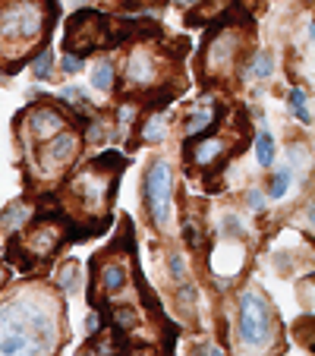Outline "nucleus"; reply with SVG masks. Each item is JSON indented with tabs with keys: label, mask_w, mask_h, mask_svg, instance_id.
<instances>
[{
	"label": "nucleus",
	"mask_w": 315,
	"mask_h": 356,
	"mask_svg": "<svg viewBox=\"0 0 315 356\" xmlns=\"http://www.w3.org/2000/svg\"><path fill=\"white\" fill-rule=\"evenodd\" d=\"M54 316L35 293H19L0 306V356H51Z\"/></svg>",
	"instance_id": "1"
},
{
	"label": "nucleus",
	"mask_w": 315,
	"mask_h": 356,
	"mask_svg": "<svg viewBox=\"0 0 315 356\" xmlns=\"http://www.w3.org/2000/svg\"><path fill=\"white\" fill-rule=\"evenodd\" d=\"M47 7L45 0H0V57L19 60L26 47L45 35Z\"/></svg>",
	"instance_id": "2"
},
{
	"label": "nucleus",
	"mask_w": 315,
	"mask_h": 356,
	"mask_svg": "<svg viewBox=\"0 0 315 356\" xmlns=\"http://www.w3.org/2000/svg\"><path fill=\"white\" fill-rule=\"evenodd\" d=\"M142 195H145L148 218L158 230L170 227V211H174V174H170L168 161H152L142 183Z\"/></svg>",
	"instance_id": "3"
},
{
	"label": "nucleus",
	"mask_w": 315,
	"mask_h": 356,
	"mask_svg": "<svg viewBox=\"0 0 315 356\" xmlns=\"http://www.w3.org/2000/svg\"><path fill=\"white\" fill-rule=\"evenodd\" d=\"M271 328H275V322H271V309L265 296L255 293V290H246L240 296V341L246 347L259 350L271 341Z\"/></svg>",
	"instance_id": "4"
},
{
	"label": "nucleus",
	"mask_w": 315,
	"mask_h": 356,
	"mask_svg": "<svg viewBox=\"0 0 315 356\" xmlns=\"http://www.w3.org/2000/svg\"><path fill=\"white\" fill-rule=\"evenodd\" d=\"M111 183H114V177H111L108 170H98V164H95V168H86L82 174H76L73 183H70V199H73L86 215L101 211L104 202H108Z\"/></svg>",
	"instance_id": "5"
},
{
	"label": "nucleus",
	"mask_w": 315,
	"mask_h": 356,
	"mask_svg": "<svg viewBox=\"0 0 315 356\" xmlns=\"http://www.w3.org/2000/svg\"><path fill=\"white\" fill-rule=\"evenodd\" d=\"M76 152H79V136L76 133H67V129H63V133H57L54 139H47L45 152L38 155L41 177H60L63 168L76 158Z\"/></svg>",
	"instance_id": "6"
},
{
	"label": "nucleus",
	"mask_w": 315,
	"mask_h": 356,
	"mask_svg": "<svg viewBox=\"0 0 315 356\" xmlns=\"http://www.w3.org/2000/svg\"><path fill=\"white\" fill-rule=\"evenodd\" d=\"M236 57H240V35L224 29L215 38L208 41L205 51V67L208 73H230L236 67Z\"/></svg>",
	"instance_id": "7"
},
{
	"label": "nucleus",
	"mask_w": 315,
	"mask_h": 356,
	"mask_svg": "<svg viewBox=\"0 0 315 356\" xmlns=\"http://www.w3.org/2000/svg\"><path fill=\"white\" fill-rule=\"evenodd\" d=\"M26 129L35 142H45V139H54L57 133H63V129H67V120H63L54 108H35V111H29Z\"/></svg>",
	"instance_id": "8"
},
{
	"label": "nucleus",
	"mask_w": 315,
	"mask_h": 356,
	"mask_svg": "<svg viewBox=\"0 0 315 356\" xmlns=\"http://www.w3.org/2000/svg\"><path fill=\"white\" fill-rule=\"evenodd\" d=\"M22 243H26V249L32 256L47 259L51 252H57V246H60V227H57V224H35Z\"/></svg>",
	"instance_id": "9"
},
{
	"label": "nucleus",
	"mask_w": 315,
	"mask_h": 356,
	"mask_svg": "<svg viewBox=\"0 0 315 356\" xmlns=\"http://www.w3.org/2000/svg\"><path fill=\"white\" fill-rule=\"evenodd\" d=\"M227 155H230V142L224 139V136H208V139L195 142L189 158H193L195 168H215V164H221Z\"/></svg>",
	"instance_id": "10"
},
{
	"label": "nucleus",
	"mask_w": 315,
	"mask_h": 356,
	"mask_svg": "<svg viewBox=\"0 0 315 356\" xmlns=\"http://www.w3.org/2000/svg\"><path fill=\"white\" fill-rule=\"evenodd\" d=\"M127 76L133 86H152L158 79V63H154V54L145 51V47H136L129 54V63H127Z\"/></svg>",
	"instance_id": "11"
},
{
	"label": "nucleus",
	"mask_w": 315,
	"mask_h": 356,
	"mask_svg": "<svg viewBox=\"0 0 315 356\" xmlns=\"http://www.w3.org/2000/svg\"><path fill=\"white\" fill-rule=\"evenodd\" d=\"M127 265L123 262H117V259H111L104 268L98 271V287H101V293H117V290H123L127 287Z\"/></svg>",
	"instance_id": "12"
},
{
	"label": "nucleus",
	"mask_w": 315,
	"mask_h": 356,
	"mask_svg": "<svg viewBox=\"0 0 315 356\" xmlns=\"http://www.w3.org/2000/svg\"><path fill=\"white\" fill-rule=\"evenodd\" d=\"M32 218V209L29 205H22V202H13L7 211H3V218H0V224H3V230H19V227H26V221Z\"/></svg>",
	"instance_id": "13"
},
{
	"label": "nucleus",
	"mask_w": 315,
	"mask_h": 356,
	"mask_svg": "<svg viewBox=\"0 0 315 356\" xmlns=\"http://www.w3.org/2000/svg\"><path fill=\"white\" fill-rule=\"evenodd\" d=\"M271 70H275V57H271L268 51H259V54L249 60L246 76H249V79H268Z\"/></svg>",
	"instance_id": "14"
},
{
	"label": "nucleus",
	"mask_w": 315,
	"mask_h": 356,
	"mask_svg": "<svg viewBox=\"0 0 315 356\" xmlns=\"http://www.w3.org/2000/svg\"><path fill=\"white\" fill-rule=\"evenodd\" d=\"M215 123V108H205V111H193V114L186 117V136H199V133H205L208 127Z\"/></svg>",
	"instance_id": "15"
},
{
	"label": "nucleus",
	"mask_w": 315,
	"mask_h": 356,
	"mask_svg": "<svg viewBox=\"0 0 315 356\" xmlns=\"http://www.w3.org/2000/svg\"><path fill=\"white\" fill-rule=\"evenodd\" d=\"M255 161H259L261 168H271V164H275V139H271V133L255 136Z\"/></svg>",
	"instance_id": "16"
},
{
	"label": "nucleus",
	"mask_w": 315,
	"mask_h": 356,
	"mask_svg": "<svg viewBox=\"0 0 315 356\" xmlns=\"http://www.w3.org/2000/svg\"><path fill=\"white\" fill-rule=\"evenodd\" d=\"M92 86L98 88V92H111V88H114V63L101 60L98 67L92 70Z\"/></svg>",
	"instance_id": "17"
},
{
	"label": "nucleus",
	"mask_w": 315,
	"mask_h": 356,
	"mask_svg": "<svg viewBox=\"0 0 315 356\" xmlns=\"http://www.w3.org/2000/svg\"><path fill=\"white\" fill-rule=\"evenodd\" d=\"M290 183H293V170L290 168H281L275 177H271V186H268V195L271 199H284L290 189Z\"/></svg>",
	"instance_id": "18"
},
{
	"label": "nucleus",
	"mask_w": 315,
	"mask_h": 356,
	"mask_svg": "<svg viewBox=\"0 0 315 356\" xmlns=\"http://www.w3.org/2000/svg\"><path fill=\"white\" fill-rule=\"evenodd\" d=\"M287 104H290V111H293L296 120H302V123L312 120V114H309V108H306V95H302V88H290Z\"/></svg>",
	"instance_id": "19"
},
{
	"label": "nucleus",
	"mask_w": 315,
	"mask_h": 356,
	"mask_svg": "<svg viewBox=\"0 0 315 356\" xmlns=\"http://www.w3.org/2000/svg\"><path fill=\"white\" fill-rule=\"evenodd\" d=\"M51 67H54V54H51V51H41L32 60V76L35 79H51Z\"/></svg>",
	"instance_id": "20"
},
{
	"label": "nucleus",
	"mask_w": 315,
	"mask_h": 356,
	"mask_svg": "<svg viewBox=\"0 0 315 356\" xmlns=\"http://www.w3.org/2000/svg\"><path fill=\"white\" fill-rule=\"evenodd\" d=\"M296 337L315 353V318H302V322L296 325Z\"/></svg>",
	"instance_id": "21"
},
{
	"label": "nucleus",
	"mask_w": 315,
	"mask_h": 356,
	"mask_svg": "<svg viewBox=\"0 0 315 356\" xmlns=\"http://www.w3.org/2000/svg\"><path fill=\"white\" fill-rule=\"evenodd\" d=\"M142 139H148V142L164 139V120L161 117H152V120H148V127L142 129Z\"/></svg>",
	"instance_id": "22"
},
{
	"label": "nucleus",
	"mask_w": 315,
	"mask_h": 356,
	"mask_svg": "<svg viewBox=\"0 0 315 356\" xmlns=\"http://www.w3.org/2000/svg\"><path fill=\"white\" fill-rule=\"evenodd\" d=\"M82 67H86V63H82V60H79V57H76V54H67V57H63V60H60V70H63V73H67V76L79 73Z\"/></svg>",
	"instance_id": "23"
},
{
	"label": "nucleus",
	"mask_w": 315,
	"mask_h": 356,
	"mask_svg": "<svg viewBox=\"0 0 315 356\" xmlns=\"http://www.w3.org/2000/svg\"><path fill=\"white\" fill-rule=\"evenodd\" d=\"M168 265H170V277H174V281H183V256L180 252H170Z\"/></svg>",
	"instance_id": "24"
},
{
	"label": "nucleus",
	"mask_w": 315,
	"mask_h": 356,
	"mask_svg": "<svg viewBox=\"0 0 315 356\" xmlns=\"http://www.w3.org/2000/svg\"><path fill=\"white\" fill-rule=\"evenodd\" d=\"M246 199H249V209H252V211H261V209H265V195H261L259 189H249Z\"/></svg>",
	"instance_id": "25"
},
{
	"label": "nucleus",
	"mask_w": 315,
	"mask_h": 356,
	"mask_svg": "<svg viewBox=\"0 0 315 356\" xmlns=\"http://www.w3.org/2000/svg\"><path fill=\"white\" fill-rule=\"evenodd\" d=\"M205 353H208V356H224V350H218V347H208Z\"/></svg>",
	"instance_id": "26"
},
{
	"label": "nucleus",
	"mask_w": 315,
	"mask_h": 356,
	"mask_svg": "<svg viewBox=\"0 0 315 356\" xmlns=\"http://www.w3.org/2000/svg\"><path fill=\"white\" fill-rule=\"evenodd\" d=\"M76 356H92V350H79V353H76Z\"/></svg>",
	"instance_id": "27"
},
{
	"label": "nucleus",
	"mask_w": 315,
	"mask_h": 356,
	"mask_svg": "<svg viewBox=\"0 0 315 356\" xmlns=\"http://www.w3.org/2000/svg\"><path fill=\"white\" fill-rule=\"evenodd\" d=\"M177 3H183V7H189V3H195V0H177Z\"/></svg>",
	"instance_id": "28"
},
{
	"label": "nucleus",
	"mask_w": 315,
	"mask_h": 356,
	"mask_svg": "<svg viewBox=\"0 0 315 356\" xmlns=\"http://www.w3.org/2000/svg\"><path fill=\"white\" fill-rule=\"evenodd\" d=\"M309 221H312V227H315V209H312V211H309Z\"/></svg>",
	"instance_id": "29"
},
{
	"label": "nucleus",
	"mask_w": 315,
	"mask_h": 356,
	"mask_svg": "<svg viewBox=\"0 0 315 356\" xmlns=\"http://www.w3.org/2000/svg\"><path fill=\"white\" fill-rule=\"evenodd\" d=\"M309 35H312V38H315V22H312V29H309Z\"/></svg>",
	"instance_id": "30"
}]
</instances>
